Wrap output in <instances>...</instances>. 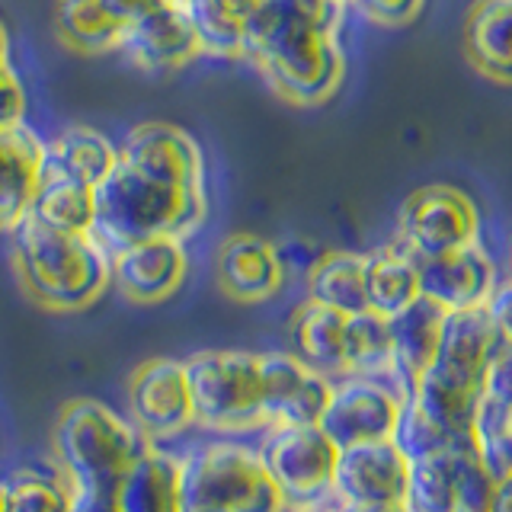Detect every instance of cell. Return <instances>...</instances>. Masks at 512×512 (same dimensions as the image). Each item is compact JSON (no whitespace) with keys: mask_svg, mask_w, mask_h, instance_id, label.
Returning <instances> with one entry per match:
<instances>
[{"mask_svg":"<svg viewBox=\"0 0 512 512\" xmlns=\"http://www.w3.org/2000/svg\"><path fill=\"white\" fill-rule=\"evenodd\" d=\"M343 16L333 0H260L244 36V58L292 106H320L343 87Z\"/></svg>","mask_w":512,"mask_h":512,"instance_id":"6da1fadb","label":"cell"},{"mask_svg":"<svg viewBox=\"0 0 512 512\" xmlns=\"http://www.w3.org/2000/svg\"><path fill=\"white\" fill-rule=\"evenodd\" d=\"M266 426H314L327 410L333 378L298 359L292 349L260 352Z\"/></svg>","mask_w":512,"mask_h":512,"instance_id":"7c38bea8","label":"cell"},{"mask_svg":"<svg viewBox=\"0 0 512 512\" xmlns=\"http://www.w3.org/2000/svg\"><path fill=\"white\" fill-rule=\"evenodd\" d=\"M394 442L404 448L407 458H426V455H436V452H445L448 445L458 442L448 436L445 429H439L436 423L429 420V416L413 404L407 397V407H404V416H400V426L394 432Z\"/></svg>","mask_w":512,"mask_h":512,"instance_id":"e575fe53","label":"cell"},{"mask_svg":"<svg viewBox=\"0 0 512 512\" xmlns=\"http://www.w3.org/2000/svg\"><path fill=\"white\" fill-rule=\"evenodd\" d=\"M394 240L416 260L471 247L480 240V212L468 192L432 183L410 192L400 205Z\"/></svg>","mask_w":512,"mask_h":512,"instance_id":"ba28073f","label":"cell"},{"mask_svg":"<svg viewBox=\"0 0 512 512\" xmlns=\"http://www.w3.org/2000/svg\"><path fill=\"white\" fill-rule=\"evenodd\" d=\"M215 282L240 304H263L285 285V256L260 234H231L215 253Z\"/></svg>","mask_w":512,"mask_h":512,"instance_id":"e0dca14e","label":"cell"},{"mask_svg":"<svg viewBox=\"0 0 512 512\" xmlns=\"http://www.w3.org/2000/svg\"><path fill=\"white\" fill-rule=\"evenodd\" d=\"M407 477H410V458L394 439L340 448V464H336V480H333V503H340L343 509L404 503Z\"/></svg>","mask_w":512,"mask_h":512,"instance_id":"4fadbf2b","label":"cell"},{"mask_svg":"<svg viewBox=\"0 0 512 512\" xmlns=\"http://www.w3.org/2000/svg\"><path fill=\"white\" fill-rule=\"evenodd\" d=\"M464 52L477 74L512 87V0H477L464 20Z\"/></svg>","mask_w":512,"mask_h":512,"instance_id":"ffe728a7","label":"cell"},{"mask_svg":"<svg viewBox=\"0 0 512 512\" xmlns=\"http://www.w3.org/2000/svg\"><path fill=\"white\" fill-rule=\"evenodd\" d=\"M253 442L288 509L333 500L340 445L320 429V423L266 426Z\"/></svg>","mask_w":512,"mask_h":512,"instance_id":"52a82bcc","label":"cell"},{"mask_svg":"<svg viewBox=\"0 0 512 512\" xmlns=\"http://www.w3.org/2000/svg\"><path fill=\"white\" fill-rule=\"evenodd\" d=\"M490 512H512V477L496 484V496H493V509Z\"/></svg>","mask_w":512,"mask_h":512,"instance_id":"b9f144b4","label":"cell"},{"mask_svg":"<svg viewBox=\"0 0 512 512\" xmlns=\"http://www.w3.org/2000/svg\"><path fill=\"white\" fill-rule=\"evenodd\" d=\"M448 311L429 298H416L410 308L391 317V343L397 359V375L410 388L413 378H420L436 362Z\"/></svg>","mask_w":512,"mask_h":512,"instance_id":"cb8c5ba5","label":"cell"},{"mask_svg":"<svg viewBox=\"0 0 512 512\" xmlns=\"http://www.w3.org/2000/svg\"><path fill=\"white\" fill-rule=\"evenodd\" d=\"M183 512H288L253 439L205 436L180 452Z\"/></svg>","mask_w":512,"mask_h":512,"instance_id":"5b68a950","label":"cell"},{"mask_svg":"<svg viewBox=\"0 0 512 512\" xmlns=\"http://www.w3.org/2000/svg\"><path fill=\"white\" fill-rule=\"evenodd\" d=\"M349 7H356L368 23L384 29H400L423 13L426 0H349Z\"/></svg>","mask_w":512,"mask_h":512,"instance_id":"8d00e7d4","label":"cell"},{"mask_svg":"<svg viewBox=\"0 0 512 512\" xmlns=\"http://www.w3.org/2000/svg\"><path fill=\"white\" fill-rule=\"evenodd\" d=\"M29 215L48 224V228H58V231L93 234L96 189L77 183V180H68V176H61V173L42 170V180H39Z\"/></svg>","mask_w":512,"mask_h":512,"instance_id":"83f0119b","label":"cell"},{"mask_svg":"<svg viewBox=\"0 0 512 512\" xmlns=\"http://www.w3.org/2000/svg\"><path fill=\"white\" fill-rule=\"evenodd\" d=\"M45 170V138L29 125L0 128V234H10L20 224Z\"/></svg>","mask_w":512,"mask_h":512,"instance_id":"ac0fdd59","label":"cell"},{"mask_svg":"<svg viewBox=\"0 0 512 512\" xmlns=\"http://www.w3.org/2000/svg\"><path fill=\"white\" fill-rule=\"evenodd\" d=\"M119 160L144 176H154V180L208 189L205 154L199 141L173 122H141L128 128V135L119 144Z\"/></svg>","mask_w":512,"mask_h":512,"instance_id":"9a60e30c","label":"cell"},{"mask_svg":"<svg viewBox=\"0 0 512 512\" xmlns=\"http://www.w3.org/2000/svg\"><path fill=\"white\" fill-rule=\"evenodd\" d=\"M365 295L368 311L394 317L416 298H423L420 288V260L391 240L372 253H365Z\"/></svg>","mask_w":512,"mask_h":512,"instance_id":"d4e9b609","label":"cell"},{"mask_svg":"<svg viewBox=\"0 0 512 512\" xmlns=\"http://www.w3.org/2000/svg\"><path fill=\"white\" fill-rule=\"evenodd\" d=\"M509 279H512V244H509Z\"/></svg>","mask_w":512,"mask_h":512,"instance_id":"7dc6e473","label":"cell"},{"mask_svg":"<svg viewBox=\"0 0 512 512\" xmlns=\"http://www.w3.org/2000/svg\"><path fill=\"white\" fill-rule=\"evenodd\" d=\"M119 512H183L180 455L151 445L116 487Z\"/></svg>","mask_w":512,"mask_h":512,"instance_id":"7402d4cb","label":"cell"},{"mask_svg":"<svg viewBox=\"0 0 512 512\" xmlns=\"http://www.w3.org/2000/svg\"><path fill=\"white\" fill-rule=\"evenodd\" d=\"M333 4H343V7H349V0H333Z\"/></svg>","mask_w":512,"mask_h":512,"instance_id":"c3c4849f","label":"cell"},{"mask_svg":"<svg viewBox=\"0 0 512 512\" xmlns=\"http://www.w3.org/2000/svg\"><path fill=\"white\" fill-rule=\"evenodd\" d=\"M487 311L493 317V327L500 333V340L506 346H512V279L509 276L496 285L493 298L487 301Z\"/></svg>","mask_w":512,"mask_h":512,"instance_id":"f35d334b","label":"cell"},{"mask_svg":"<svg viewBox=\"0 0 512 512\" xmlns=\"http://www.w3.org/2000/svg\"><path fill=\"white\" fill-rule=\"evenodd\" d=\"M29 93L10 61H0V128L26 125Z\"/></svg>","mask_w":512,"mask_h":512,"instance_id":"74e56055","label":"cell"},{"mask_svg":"<svg viewBox=\"0 0 512 512\" xmlns=\"http://www.w3.org/2000/svg\"><path fill=\"white\" fill-rule=\"evenodd\" d=\"M119 164V144L100 128L90 125H68L45 141V170L68 176L84 186H100L112 167Z\"/></svg>","mask_w":512,"mask_h":512,"instance_id":"603a6c76","label":"cell"},{"mask_svg":"<svg viewBox=\"0 0 512 512\" xmlns=\"http://www.w3.org/2000/svg\"><path fill=\"white\" fill-rule=\"evenodd\" d=\"M7 237L16 279L45 311L77 314L112 288V253L96 234L58 231L26 215Z\"/></svg>","mask_w":512,"mask_h":512,"instance_id":"7a4b0ae2","label":"cell"},{"mask_svg":"<svg viewBox=\"0 0 512 512\" xmlns=\"http://www.w3.org/2000/svg\"><path fill=\"white\" fill-rule=\"evenodd\" d=\"M186 362L192 416L205 436L256 439L266 429L260 352L202 349Z\"/></svg>","mask_w":512,"mask_h":512,"instance_id":"8992f818","label":"cell"},{"mask_svg":"<svg viewBox=\"0 0 512 512\" xmlns=\"http://www.w3.org/2000/svg\"><path fill=\"white\" fill-rule=\"evenodd\" d=\"M346 327L349 314H340L324 304H314L304 298L288 324V336H292V352L317 372L327 378H343L346 375Z\"/></svg>","mask_w":512,"mask_h":512,"instance_id":"44dd1931","label":"cell"},{"mask_svg":"<svg viewBox=\"0 0 512 512\" xmlns=\"http://www.w3.org/2000/svg\"><path fill=\"white\" fill-rule=\"evenodd\" d=\"M119 52L141 71H176L205 58L196 23L180 0H157L122 32Z\"/></svg>","mask_w":512,"mask_h":512,"instance_id":"8fae6325","label":"cell"},{"mask_svg":"<svg viewBox=\"0 0 512 512\" xmlns=\"http://www.w3.org/2000/svg\"><path fill=\"white\" fill-rule=\"evenodd\" d=\"M106 4H109V10L116 13L119 20H122V23L128 26V23L135 20L138 13H144V10H148V7H154L157 0H106Z\"/></svg>","mask_w":512,"mask_h":512,"instance_id":"60d3db41","label":"cell"},{"mask_svg":"<svg viewBox=\"0 0 512 512\" xmlns=\"http://www.w3.org/2000/svg\"><path fill=\"white\" fill-rule=\"evenodd\" d=\"M208 215V189L173 186L144 176L119 160L106 180L96 186L93 234L112 250L151 237L189 240Z\"/></svg>","mask_w":512,"mask_h":512,"instance_id":"3957f363","label":"cell"},{"mask_svg":"<svg viewBox=\"0 0 512 512\" xmlns=\"http://www.w3.org/2000/svg\"><path fill=\"white\" fill-rule=\"evenodd\" d=\"M0 61H10V32L4 20H0Z\"/></svg>","mask_w":512,"mask_h":512,"instance_id":"f6af8a7d","label":"cell"},{"mask_svg":"<svg viewBox=\"0 0 512 512\" xmlns=\"http://www.w3.org/2000/svg\"><path fill=\"white\" fill-rule=\"evenodd\" d=\"M71 490V509L68 512H119L116 490Z\"/></svg>","mask_w":512,"mask_h":512,"instance_id":"ab89813d","label":"cell"},{"mask_svg":"<svg viewBox=\"0 0 512 512\" xmlns=\"http://www.w3.org/2000/svg\"><path fill=\"white\" fill-rule=\"evenodd\" d=\"M346 375H372V378L400 381L394 343H391V317L375 314V311L349 314Z\"/></svg>","mask_w":512,"mask_h":512,"instance_id":"f546056e","label":"cell"},{"mask_svg":"<svg viewBox=\"0 0 512 512\" xmlns=\"http://www.w3.org/2000/svg\"><path fill=\"white\" fill-rule=\"evenodd\" d=\"M10 512H68L71 490L52 471H16L10 480Z\"/></svg>","mask_w":512,"mask_h":512,"instance_id":"d6a6232c","label":"cell"},{"mask_svg":"<svg viewBox=\"0 0 512 512\" xmlns=\"http://www.w3.org/2000/svg\"><path fill=\"white\" fill-rule=\"evenodd\" d=\"M189 276V250L180 237H151L112 250V288L132 304L173 298Z\"/></svg>","mask_w":512,"mask_h":512,"instance_id":"5bb4252c","label":"cell"},{"mask_svg":"<svg viewBox=\"0 0 512 512\" xmlns=\"http://www.w3.org/2000/svg\"><path fill=\"white\" fill-rule=\"evenodd\" d=\"M480 400L512 413V346L500 340L480 375Z\"/></svg>","mask_w":512,"mask_h":512,"instance_id":"d590c367","label":"cell"},{"mask_svg":"<svg viewBox=\"0 0 512 512\" xmlns=\"http://www.w3.org/2000/svg\"><path fill=\"white\" fill-rule=\"evenodd\" d=\"M407 397L410 394L404 381L343 375L333 381L327 410L320 416V429L340 448L394 439Z\"/></svg>","mask_w":512,"mask_h":512,"instance_id":"9c48e42d","label":"cell"},{"mask_svg":"<svg viewBox=\"0 0 512 512\" xmlns=\"http://www.w3.org/2000/svg\"><path fill=\"white\" fill-rule=\"evenodd\" d=\"M468 439H471L477 461L484 464L496 484H503V480L512 477V413L509 410H500L480 400Z\"/></svg>","mask_w":512,"mask_h":512,"instance_id":"1f68e13d","label":"cell"},{"mask_svg":"<svg viewBox=\"0 0 512 512\" xmlns=\"http://www.w3.org/2000/svg\"><path fill=\"white\" fill-rule=\"evenodd\" d=\"M500 282V266H496L490 250L480 240L471 247L420 260L423 298L442 304L448 314L487 308V301L493 298Z\"/></svg>","mask_w":512,"mask_h":512,"instance_id":"2e32d148","label":"cell"},{"mask_svg":"<svg viewBox=\"0 0 512 512\" xmlns=\"http://www.w3.org/2000/svg\"><path fill=\"white\" fill-rule=\"evenodd\" d=\"M308 301L340 314L368 311L365 295V253L327 250L308 269Z\"/></svg>","mask_w":512,"mask_h":512,"instance_id":"484cf974","label":"cell"},{"mask_svg":"<svg viewBox=\"0 0 512 512\" xmlns=\"http://www.w3.org/2000/svg\"><path fill=\"white\" fill-rule=\"evenodd\" d=\"M346 512H410L404 503H375V506H352Z\"/></svg>","mask_w":512,"mask_h":512,"instance_id":"7bdbcfd3","label":"cell"},{"mask_svg":"<svg viewBox=\"0 0 512 512\" xmlns=\"http://www.w3.org/2000/svg\"><path fill=\"white\" fill-rule=\"evenodd\" d=\"M55 32L77 55L119 52L125 23L106 0H55Z\"/></svg>","mask_w":512,"mask_h":512,"instance_id":"4316f807","label":"cell"},{"mask_svg":"<svg viewBox=\"0 0 512 512\" xmlns=\"http://www.w3.org/2000/svg\"><path fill=\"white\" fill-rule=\"evenodd\" d=\"M458 480H455V442L445 452L413 458L404 490V506L410 512H455Z\"/></svg>","mask_w":512,"mask_h":512,"instance_id":"4dcf8cb0","label":"cell"},{"mask_svg":"<svg viewBox=\"0 0 512 512\" xmlns=\"http://www.w3.org/2000/svg\"><path fill=\"white\" fill-rule=\"evenodd\" d=\"M154 442L96 397H74L61 407L52 432L55 474L77 490H116Z\"/></svg>","mask_w":512,"mask_h":512,"instance_id":"277c9868","label":"cell"},{"mask_svg":"<svg viewBox=\"0 0 512 512\" xmlns=\"http://www.w3.org/2000/svg\"><path fill=\"white\" fill-rule=\"evenodd\" d=\"M0 512H10V487H7V480H0Z\"/></svg>","mask_w":512,"mask_h":512,"instance_id":"bcb514c9","label":"cell"},{"mask_svg":"<svg viewBox=\"0 0 512 512\" xmlns=\"http://www.w3.org/2000/svg\"><path fill=\"white\" fill-rule=\"evenodd\" d=\"M455 480H458V503L455 512H490L496 496V480L477 461L471 439L464 436L455 442Z\"/></svg>","mask_w":512,"mask_h":512,"instance_id":"836d02e7","label":"cell"},{"mask_svg":"<svg viewBox=\"0 0 512 512\" xmlns=\"http://www.w3.org/2000/svg\"><path fill=\"white\" fill-rule=\"evenodd\" d=\"M496 346H500V333H496L487 308L455 311L445 320L439 356L429 365V372L480 388V375H484L487 359Z\"/></svg>","mask_w":512,"mask_h":512,"instance_id":"d6986e66","label":"cell"},{"mask_svg":"<svg viewBox=\"0 0 512 512\" xmlns=\"http://www.w3.org/2000/svg\"><path fill=\"white\" fill-rule=\"evenodd\" d=\"M128 420L144 439L167 445L196 429L183 359H148L128 378Z\"/></svg>","mask_w":512,"mask_h":512,"instance_id":"30bf717a","label":"cell"},{"mask_svg":"<svg viewBox=\"0 0 512 512\" xmlns=\"http://www.w3.org/2000/svg\"><path fill=\"white\" fill-rule=\"evenodd\" d=\"M260 0H189L205 58H244V36Z\"/></svg>","mask_w":512,"mask_h":512,"instance_id":"f1b7e54d","label":"cell"},{"mask_svg":"<svg viewBox=\"0 0 512 512\" xmlns=\"http://www.w3.org/2000/svg\"><path fill=\"white\" fill-rule=\"evenodd\" d=\"M288 512H346L340 503H333V500H327V503H314V506H298V509H288Z\"/></svg>","mask_w":512,"mask_h":512,"instance_id":"ee69618b","label":"cell"}]
</instances>
